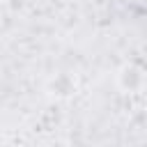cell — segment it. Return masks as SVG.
<instances>
[{"label": "cell", "mask_w": 147, "mask_h": 147, "mask_svg": "<svg viewBox=\"0 0 147 147\" xmlns=\"http://www.w3.org/2000/svg\"><path fill=\"white\" fill-rule=\"evenodd\" d=\"M119 85L126 92H138L142 87V69H138L136 64H124L119 71Z\"/></svg>", "instance_id": "cell-1"}, {"label": "cell", "mask_w": 147, "mask_h": 147, "mask_svg": "<svg viewBox=\"0 0 147 147\" xmlns=\"http://www.w3.org/2000/svg\"><path fill=\"white\" fill-rule=\"evenodd\" d=\"M51 94H57V96H69V94H74L76 92V80L69 76V74H60V76H55L53 78V83H51Z\"/></svg>", "instance_id": "cell-2"}]
</instances>
